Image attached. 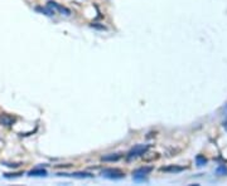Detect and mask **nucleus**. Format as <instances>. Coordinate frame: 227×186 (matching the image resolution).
I'll return each mask as SVG.
<instances>
[{"mask_svg": "<svg viewBox=\"0 0 227 186\" xmlns=\"http://www.w3.org/2000/svg\"><path fill=\"white\" fill-rule=\"evenodd\" d=\"M102 175H104L105 177H107V179H115V180L124 177V172L120 171V170H117V169H115V170H112V169L105 170V171L102 172Z\"/></svg>", "mask_w": 227, "mask_h": 186, "instance_id": "nucleus-2", "label": "nucleus"}, {"mask_svg": "<svg viewBox=\"0 0 227 186\" xmlns=\"http://www.w3.org/2000/svg\"><path fill=\"white\" fill-rule=\"evenodd\" d=\"M48 5L51 6V8H56L57 10H59V11H62V13H66V15H68V14H71V11L68 10L67 8H65V6H61L59 4H57V3H53V1H49L48 3Z\"/></svg>", "mask_w": 227, "mask_h": 186, "instance_id": "nucleus-7", "label": "nucleus"}, {"mask_svg": "<svg viewBox=\"0 0 227 186\" xmlns=\"http://www.w3.org/2000/svg\"><path fill=\"white\" fill-rule=\"evenodd\" d=\"M72 176H76V177H91V174H87V172H76V174H72Z\"/></svg>", "mask_w": 227, "mask_h": 186, "instance_id": "nucleus-10", "label": "nucleus"}, {"mask_svg": "<svg viewBox=\"0 0 227 186\" xmlns=\"http://www.w3.org/2000/svg\"><path fill=\"white\" fill-rule=\"evenodd\" d=\"M196 161H197V165H198V166H203V165H206L207 160L204 159L203 156H197V157H196Z\"/></svg>", "mask_w": 227, "mask_h": 186, "instance_id": "nucleus-9", "label": "nucleus"}, {"mask_svg": "<svg viewBox=\"0 0 227 186\" xmlns=\"http://www.w3.org/2000/svg\"><path fill=\"white\" fill-rule=\"evenodd\" d=\"M121 157H123V153H111V155H107V156L102 157V161H105V162H114V161H119Z\"/></svg>", "mask_w": 227, "mask_h": 186, "instance_id": "nucleus-4", "label": "nucleus"}, {"mask_svg": "<svg viewBox=\"0 0 227 186\" xmlns=\"http://www.w3.org/2000/svg\"><path fill=\"white\" fill-rule=\"evenodd\" d=\"M148 150H149V145H136L135 147H133V149L129 151V153H127V159L131 160V159H134V157L141 156Z\"/></svg>", "mask_w": 227, "mask_h": 186, "instance_id": "nucleus-1", "label": "nucleus"}, {"mask_svg": "<svg viewBox=\"0 0 227 186\" xmlns=\"http://www.w3.org/2000/svg\"><path fill=\"white\" fill-rule=\"evenodd\" d=\"M152 167H141L139 170H136L135 172H134V179L135 180H140V179H144V176L148 175L150 171H152Z\"/></svg>", "mask_w": 227, "mask_h": 186, "instance_id": "nucleus-3", "label": "nucleus"}, {"mask_svg": "<svg viewBox=\"0 0 227 186\" xmlns=\"http://www.w3.org/2000/svg\"><path fill=\"white\" fill-rule=\"evenodd\" d=\"M184 167H182V166H174V165H170L168 166V167H162L160 171L163 172H181L183 171Z\"/></svg>", "mask_w": 227, "mask_h": 186, "instance_id": "nucleus-5", "label": "nucleus"}, {"mask_svg": "<svg viewBox=\"0 0 227 186\" xmlns=\"http://www.w3.org/2000/svg\"><path fill=\"white\" fill-rule=\"evenodd\" d=\"M216 172H217V175H225V174H227V167L220 166V167L216 170Z\"/></svg>", "mask_w": 227, "mask_h": 186, "instance_id": "nucleus-11", "label": "nucleus"}, {"mask_svg": "<svg viewBox=\"0 0 227 186\" xmlns=\"http://www.w3.org/2000/svg\"><path fill=\"white\" fill-rule=\"evenodd\" d=\"M47 175V171L46 170H32L29 172V176H46Z\"/></svg>", "mask_w": 227, "mask_h": 186, "instance_id": "nucleus-8", "label": "nucleus"}, {"mask_svg": "<svg viewBox=\"0 0 227 186\" xmlns=\"http://www.w3.org/2000/svg\"><path fill=\"white\" fill-rule=\"evenodd\" d=\"M13 122H14V118L10 117V116H8V115L0 116V125L10 126V125H13Z\"/></svg>", "mask_w": 227, "mask_h": 186, "instance_id": "nucleus-6", "label": "nucleus"}]
</instances>
